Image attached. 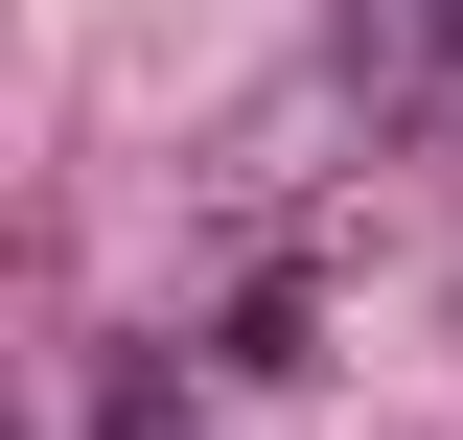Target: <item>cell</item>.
<instances>
[{
	"label": "cell",
	"mask_w": 463,
	"mask_h": 440,
	"mask_svg": "<svg viewBox=\"0 0 463 440\" xmlns=\"http://www.w3.org/2000/svg\"><path fill=\"white\" fill-rule=\"evenodd\" d=\"M347 70L371 93H463V0H347Z\"/></svg>",
	"instance_id": "cell-1"
}]
</instances>
